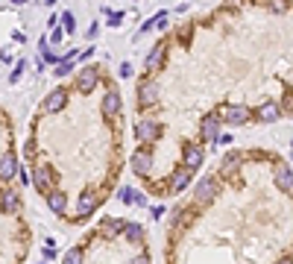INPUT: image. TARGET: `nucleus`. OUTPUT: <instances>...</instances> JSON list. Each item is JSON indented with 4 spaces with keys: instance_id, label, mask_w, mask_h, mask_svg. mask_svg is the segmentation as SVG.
Masks as SVG:
<instances>
[{
    "instance_id": "35",
    "label": "nucleus",
    "mask_w": 293,
    "mask_h": 264,
    "mask_svg": "<svg viewBox=\"0 0 293 264\" xmlns=\"http://www.w3.org/2000/svg\"><path fill=\"white\" fill-rule=\"evenodd\" d=\"M276 264H293V258H290V255H287V258H278Z\"/></svg>"
},
{
    "instance_id": "24",
    "label": "nucleus",
    "mask_w": 293,
    "mask_h": 264,
    "mask_svg": "<svg viewBox=\"0 0 293 264\" xmlns=\"http://www.w3.org/2000/svg\"><path fill=\"white\" fill-rule=\"evenodd\" d=\"M62 264H85V249L82 246H70L65 252V258H62Z\"/></svg>"
},
{
    "instance_id": "6",
    "label": "nucleus",
    "mask_w": 293,
    "mask_h": 264,
    "mask_svg": "<svg viewBox=\"0 0 293 264\" xmlns=\"http://www.w3.org/2000/svg\"><path fill=\"white\" fill-rule=\"evenodd\" d=\"M135 138L141 144H155V141L161 138V121H155V118H141L135 123Z\"/></svg>"
},
{
    "instance_id": "34",
    "label": "nucleus",
    "mask_w": 293,
    "mask_h": 264,
    "mask_svg": "<svg viewBox=\"0 0 293 264\" xmlns=\"http://www.w3.org/2000/svg\"><path fill=\"white\" fill-rule=\"evenodd\" d=\"M18 179L27 185V182H30V170H21V167H18Z\"/></svg>"
},
{
    "instance_id": "9",
    "label": "nucleus",
    "mask_w": 293,
    "mask_h": 264,
    "mask_svg": "<svg viewBox=\"0 0 293 264\" xmlns=\"http://www.w3.org/2000/svg\"><path fill=\"white\" fill-rule=\"evenodd\" d=\"M164 65H167V41H158L153 50L147 53L144 68H147V73H158V70H164Z\"/></svg>"
},
{
    "instance_id": "15",
    "label": "nucleus",
    "mask_w": 293,
    "mask_h": 264,
    "mask_svg": "<svg viewBox=\"0 0 293 264\" xmlns=\"http://www.w3.org/2000/svg\"><path fill=\"white\" fill-rule=\"evenodd\" d=\"M273 182H276V188H278V191L293 194V167H290V164H276Z\"/></svg>"
},
{
    "instance_id": "4",
    "label": "nucleus",
    "mask_w": 293,
    "mask_h": 264,
    "mask_svg": "<svg viewBox=\"0 0 293 264\" xmlns=\"http://www.w3.org/2000/svg\"><path fill=\"white\" fill-rule=\"evenodd\" d=\"M30 182L35 185V191L50 194L53 185H56V173H53L50 164H35L33 170H30Z\"/></svg>"
},
{
    "instance_id": "16",
    "label": "nucleus",
    "mask_w": 293,
    "mask_h": 264,
    "mask_svg": "<svg viewBox=\"0 0 293 264\" xmlns=\"http://www.w3.org/2000/svg\"><path fill=\"white\" fill-rule=\"evenodd\" d=\"M68 106V88H56V91H50L47 94V100H44V112H50V115H56V112H62Z\"/></svg>"
},
{
    "instance_id": "13",
    "label": "nucleus",
    "mask_w": 293,
    "mask_h": 264,
    "mask_svg": "<svg viewBox=\"0 0 293 264\" xmlns=\"http://www.w3.org/2000/svg\"><path fill=\"white\" fill-rule=\"evenodd\" d=\"M190 179H193V173H190L188 167H182V164H179V167H176V170L170 173V179H167V194L185 191V188L190 185Z\"/></svg>"
},
{
    "instance_id": "28",
    "label": "nucleus",
    "mask_w": 293,
    "mask_h": 264,
    "mask_svg": "<svg viewBox=\"0 0 293 264\" xmlns=\"http://www.w3.org/2000/svg\"><path fill=\"white\" fill-rule=\"evenodd\" d=\"M109 27H121V21H123V12H109Z\"/></svg>"
},
{
    "instance_id": "19",
    "label": "nucleus",
    "mask_w": 293,
    "mask_h": 264,
    "mask_svg": "<svg viewBox=\"0 0 293 264\" xmlns=\"http://www.w3.org/2000/svg\"><path fill=\"white\" fill-rule=\"evenodd\" d=\"M12 176H18V158H15V153H3L0 156V179L9 182Z\"/></svg>"
},
{
    "instance_id": "8",
    "label": "nucleus",
    "mask_w": 293,
    "mask_h": 264,
    "mask_svg": "<svg viewBox=\"0 0 293 264\" xmlns=\"http://www.w3.org/2000/svg\"><path fill=\"white\" fill-rule=\"evenodd\" d=\"M158 103V82L153 76H144L138 82V106L141 109H153Z\"/></svg>"
},
{
    "instance_id": "29",
    "label": "nucleus",
    "mask_w": 293,
    "mask_h": 264,
    "mask_svg": "<svg viewBox=\"0 0 293 264\" xmlns=\"http://www.w3.org/2000/svg\"><path fill=\"white\" fill-rule=\"evenodd\" d=\"M62 38H65V33H62V30L56 27V30L50 33V38H47V44H62Z\"/></svg>"
},
{
    "instance_id": "2",
    "label": "nucleus",
    "mask_w": 293,
    "mask_h": 264,
    "mask_svg": "<svg viewBox=\"0 0 293 264\" xmlns=\"http://www.w3.org/2000/svg\"><path fill=\"white\" fill-rule=\"evenodd\" d=\"M217 112H220V121L229 123V126H243V123L252 121V109L243 103H226Z\"/></svg>"
},
{
    "instance_id": "21",
    "label": "nucleus",
    "mask_w": 293,
    "mask_h": 264,
    "mask_svg": "<svg viewBox=\"0 0 293 264\" xmlns=\"http://www.w3.org/2000/svg\"><path fill=\"white\" fill-rule=\"evenodd\" d=\"M123 226H126V220H121V217H106L100 223V232L106 238H118V235H123Z\"/></svg>"
},
{
    "instance_id": "20",
    "label": "nucleus",
    "mask_w": 293,
    "mask_h": 264,
    "mask_svg": "<svg viewBox=\"0 0 293 264\" xmlns=\"http://www.w3.org/2000/svg\"><path fill=\"white\" fill-rule=\"evenodd\" d=\"M47 206H50L53 214H65V211H68V194L59 191V188H53V191L47 194Z\"/></svg>"
},
{
    "instance_id": "33",
    "label": "nucleus",
    "mask_w": 293,
    "mask_h": 264,
    "mask_svg": "<svg viewBox=\"0 0 293 264\" xmlns=\"http://www.w3.org/2000/svg\"><path fill=\"white\" fill-rule=\"evenodd\" d=\"M76 56H79V59L85 62V59H91V56H94V47H85V50H82V53H76Z\"/></svg>"
},
{
    "instance_id": "23",
    "label": "nucleus",
    "mask_w": 293,
    "mask_h": 264,
    "mask_svg": "<svg viewBox=\"0 0 293 264\" xmlns=\"http://www.w3.org/2000/svg\"><path fill=\"white\" fill-rule=\"evenodd\" d=\"M123 238H126L129 244H141V241H144V226L126 220V226H123Z\"/></svg>"
},
{
    "instance_id": "14",
    "label": "nucleus",
    "mask_w": 293,
    "mask_h": 264,
    "mask_svg": "<svg viewBox=\"0 0 293 264\" xmlns=\"http://www.w3.org/2000/svg\"><path fill=\"white\" fill-rule=\"evenodd\" d=\"M97 206H100V197H97L94 191H82L79 194V203H76V214H79V220L91 217V214L97 211Z\"/></svg>"
},
{
    "instance_id": "10",
    "label": "nucleus",
    "mask_w": 293,
    "mask_h": 264,
    "mask_svg": "<svg viewBox=\"0 0 293 264\" xmlns=\"http://www.w3.org/2000/svg\"><path fill=\"white\" fill-rule=\"evenodd\" d=\"M97 85H100V68L97 65H85L82 70H76V88L82 94H91Z\"/></svg>"
},
{
    "instance_id": "11",
    "label": "nucleus",
    "mask_w": 293,
    "mask_h": 264,
    "mask_svg": "<svg viewBox=\"0 0 293 264\" xmlns=\"http://www.w3.org/2000/svg\"><path fill=\"white\" fill-rule=\"evenodd\" d=\"M252 118L258 123H276L278 118H281V106H278L276 100H264L258 109H252Z\"/></svg>"
},
{
    "instance_id": "27",
    "label": "nucleus",
    "mask_w": 293,
    "mask_h": 264,
    "mask_svg": "<svg viewBox=\"0 0 293 264\" xmlns=\"http://www.w3.org/2000/svg\"><path fill=\"white\" fill-rule=\"evenodd\" d=\"M24 68H27V62H18L15 70L9 73V82H18V79H21V73H24Z\"/></svg>"
},
{
    "instance_id": "26",
    "label": "nucleus",
    "mask_w": 293,
    "mask_h": 264,
    "mask_svg": "<svg viewBox=\"0 0 293 264\" xmlns=\"http://www.w3.org/2000/svg\"><path fill=\"white\" fill-rule=\"evenodd\" d=\"M68 73H73V62H59L56 65V76H68Z\"/></svg>"
},
{
    "instance_id": "7",
    "label": "nucleus",
    "mask_w": 293,
    "mask_h": 264,
    "mask_svg": "<svg viewBox=\"0 0 293 264\" xmlns=\"http://www.w3.org/2000/svg\"><path fill=\"white\" fill-rule=\"evenodd\" d=\"M220 126H223L220 112H217V109H214V112H208L206 118L200 121V138L208 141V144H217V138H220Z\"/></svg>"
},
{
    "instance_id": "3",
    "label": "nucleus",
    "mask_w": 293,
    "mask_h": 264,
    "mask_svg": "<svg viewBox=\"0 0 293 264\" xmlns=\"http://www.w3.org/2000/svg\"><path fill=\"white\" fill-rule=\"evenodd\" d=\"M203 161H206L203 144H200V141H185V144H182V167H188L190 173H193V170L203 167Z\"/></svg>"
},
{
    "instance_id": "30",
    "label": "nucleus",
    "mask_w": 293,
    "mask_h": 264,
    "mask_svg": "<svg viewBox=\"0 0 293 264\" xmlns=\"http://www.w3.org/2000/svg\"><path fill=\"white\" fill-rule=\"evenodd\" d=\"M132 73H135V68H132L129 62H123V65H121V70H118V76H123V79H129Z\"/></svg>"
},
{
    "instance_id": "22",
    "label": "nucleus",
    "mask_w": 293,
    "mask_h": 264,
    "mask_svg": "<svg viewBox=\"0 0 293 264\" xmlns=\"http://www.w3.org/2000/svg\"><path fill=\"white\" fill-rule=\"evenodd\" d=\"M118 200H121L123 206H144L147 203V197L141 191H135V188H121L118 191Z\"/></svg>"
},
{
    "instance_id": "12",
    "label": "nucleus",
    "mask_w": 293,
    "mask_h": 264,
    "mask_svg": "<svg viewBox=\"0 0 293 264\" xmlns=\"http://www.w3.org/2000/svg\"><path fill=\"white\" fill-rule=\"evenodd\" d=\"M121 106H123V100H121V91L118 88H106V94H103V103H100V109H103V115L106 118H118L121 115Z\"/></svg>"
},
{
    "instance_id": "1",
    "label": "nucleus",
    "mask_w": 293,
    "mask_h": 264,
    "mask_svg": "<svg viewBox=\"0 0 293 264\" xmlns=\"http://www.w3.org/2000/svg\"><path fill=\"white\" fill-rule=\"evenodd\" d=\"M217 194H220V179H217V176H203V179L193 185V206L200 209V206L214 203Z\"/></svg>"
},
{
    "instance_id": "18",
    "label": "nucleus",
    "mask_w": 293,
    "mask_h": 264,
    "mask_svg": "<svg viewBox=\"0 0 293 264\" xmlns=\"http://www.w3.org/2000/svg\"><path fill=\"white\" fill-rule=\"evenodd\" d=\"M18 209H21V197H18V191L3 188V191H0V211H3V214H15Z\"/></svg>"
},
{
    "instance_id": "17",
    "label": "nucleus",
    "mask_w": 293,
    "mask_h": 264,
    "mask_svg": "<svg viewBox=\"0 0 293 264\" xmlns=\"http://www.w3.org/2000/svg\"><path fill=\"white\" fill-rule=\"evenodd\" d=\"M243 161H246V156H243L241 150H229V153H223V158H220V170H223V173H235Z\"/></svg>"
},
{
    "instance_id": "25",
    "label": "nucleus",
    "mask_w": 293,
    "mask_h": 264,
    "mask_svg": "<svg viewBox=\"0 0 293 264\" xmlns=\"http://www.w3.org/2000/svg\"><path fill=\"white\" fill-rule=\"evenodd\" d=\"M62 33H76V18H73V12H62Z\"/></svg>"
},
{
    "instance_id": "5",
    "label": "nucleus",
    "mask_w": 293,
    "mask_h": 264,
    "mask_svg": "<svg viewBox=\"0 0 293 264\" xmlns=\"http://www.w3.org/2000/svg\"><path fill=\"white\" fill-rule=\"evenodd\" d=\"M129 167H132L138 176H150L153 173V167H155L153 150H150V147H138V150L129 156Z\"/></svg>"
},
{
    "instance_id": "31",
    "label": "nucleus",
    "mask_w": 293,
    "mask_h": 264,
    "mask_svg": "<svg viewBox=\"0 0 293 264\" xmlns=\"http://www.w3.org/2000/svg\"><path fill=\"white\" fill-rule=\"evenodd\" d=\"M97 33H100V24L94 21V24H88V30H85V38L91 41V38H97Z\"/></svg>"
},
{
    "instance_id": "32",
    "label": "nucleus",
    "mask_w": 293,
    "mask_h": 264,
    "mask_svg": "<svg viewBox=\"0 0 293 264\" xmlns=\"http://www.w3.org/2000/svg\"><path fill=\"white\" fill-rule=\"evenodd\" d=\"M126 264H150V255H144V252H141V255H135V258H129Z\"/></svg>"
}]
</instances>
